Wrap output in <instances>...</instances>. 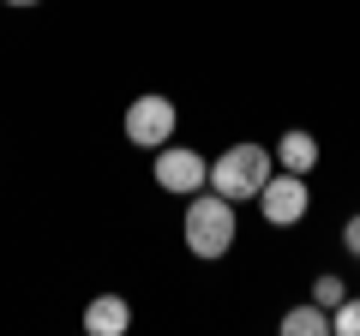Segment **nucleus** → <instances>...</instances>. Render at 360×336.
<instances>
[{"label": "nucleus", "mask_w": 360, "mask_h": 336, "mask_svg": "<svg viewBox=\"0 0 360 336\" xmlns=\"http://www.w3.org/2000/svg\"><path fill=\"white\" fill-rule=\"evenodd\" d=\"M324 330H330V312H324L319 300H312V306H295L283 318V336H324Z\"/></svg>", "instance_id": "6e6552de"}, {"label": "nucleus", "mask_w": 360, "mask_h": 336, "mask_svg": "<svg viewBox=\"0 0 360 336\" xmlns=\"http://www.w3.org/2000/svg\"><path fill=\"white\" fill-rule=\"evenodd\" d=\"M0 6H42V0H0Z\"/></svg>", "instance_id": "f8f14e48"}, {"label": "nucleus", "mask_w": 360, "mask_h": 336, "mask_svg": "<svg viewBox=\"0 0 360 336\" xmlns=\"http://www.w3.org/2000/svg\"><path fill=\"white\" fill-rule=\"evenodd\" d=\"M342 246L360 259V217H348V222H342Z\"/></svg>", "instance_id": "9b49d317"}, {"label": "nucleus", "mask_w": 360, "mask_h": 336, "mask_svg": "<svg viewBox=\"0 0 360 336\" xmlns=\"http://www.w3.org/2000/svg\"><path fill=\"white\" fill-rule=\"evenodd\" d=\"M330 330H336V336H360V295H348L342 306L330 312Z\"/></svg>", "instance_id": "9d476101"}, {"label": "nucleus", "mask_w": 360, "mask_h": 336, "mask_svg": "<svg viewBox=\"0 0 360 336\" xmlns=\"http://www.w3.org/2000/svg\"><path fill=\"white\" fill-rule=\"evenodd\" d=\"M127 324H132V306H127L120 295H96V300L84 306V330H90V336H120Z\"/></svg>", "instance_id": "423d86ee"}, {"label": "nucleus", "mask_w": 360, "mask_h": 336, "mask_svg": "<svg viewBox=\"0 0 360 336\" xmlns=\"http://www.w3.org/2000/svg\"><path fill=\"white\" fill-rule=\"evenodd\" d=\"M127 138L139 144V150H162V144L174 138V103H168V96H139V103L127 108Z\"/></svg>", "instance_id": "7ed1b4c3"}, {"label": "nucleus", "mask_w": 360, "mask_h": 336, "mask_svg": "<svg viewBox=\"0 0 360 336\" xmlns=\"http://www.w3.org/2000/svg\"><path fill=\"white\" fill-rule=\"evenodd\" d=\"M276 174V162H270L264 144H234V150H222L217 162H210V186H217L222 198H258L264 193V181Z\"/></svg>", "instance_id": "f03ea898"}, {"label": "nucleus", "mask_w": 360, "mask_h": 336, "mask_svg": "<svg viewBox=\"0 0 360 336\" xmlns=\"http://www.w3.org/2000/svg\"><path fill=\"white\" fill-rule=\"evenodd\" d=\"M258 210H264V222L270 228H288V222H300L307 217V181L300 174H270L264 181V193H258Z\"/></svg>", "instance_id": "39448f33"}, {"label": "nucleus", "mask_w": 360, "mask_h": 336, "mask_svg": "<svg viewBox=\"0 0 360 336\" xmlns=\"http://www.w3.org/2000/svg\"><path fill=\"white\" fill-rule=\"evenodd\" d=\"M276 162L288 168V174H307L312 162H319V144H312V132H283V144H276Z\"/></svg>", "instance_id": "0eeeda50"}, {"label": "nucleus", "mask_w": 360, "mask_h": 336, "mask_svg": "<svg viewBox=\"0 0 360 336\" xmlns=\"http://www.w3.org/2000/svg\"><path fill=\"white\" fill-rule=\"evenodd\" d=\"M180 228H186V246H193L198 259H222V252L234 246V234H240V222H234V198H222L217 186H210V193H193Z\"/></svg>", "instance_id": "f257e3e1"}, {"label": "nucleus", "mask_w": 360, "mask_h": 336, "mask_svg": "<svg viewBox=\"0 0 360 336\" xmlns=\"http://www.w3.org/2000/svg\"><path fill=\"white\" fill-rule=\"evenodd\" d=\"M210 181V162L198 150H186V144H162V150H156V186H162V193H180V198H193L198 186Z\"/></svg>", "instance_id": "20e7f679"}, {"label": "nucleus", "mask_w": 360, "mask_h": 336, "mask_svg": "<svg viewBox=\"0 0 360 336\" xmlns=\"http://www.w3.org/2000/svg\"><path fill=\"white\" fill-rule=\"evenodd\" d=\"M312 300H319L324 312H336V306H342V300H348V283H342V276H330V271H324L319 283H312Z\"/></svg>", "instance_id": "1a4fd4ad"}]
</instances>
